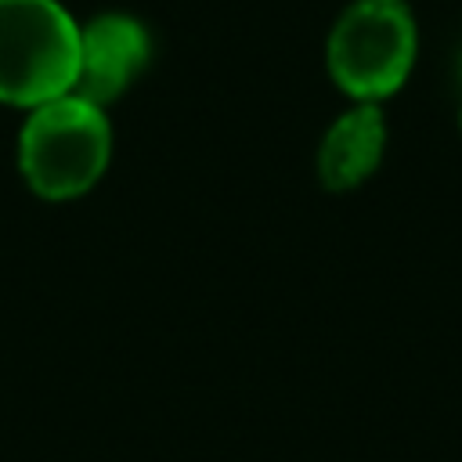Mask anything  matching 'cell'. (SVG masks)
Wrapping results in <instances>:
<instances>
[{
    "mask_svg": "<svg viewBox=\"0 0 462 462\" xmlns=\"http://www.w3.org/2000/svg\"><path fill=\"white\" fill-rule=\"evenodd\" d=\"M79 25L58 0H0V101L36 108L72 94Z\"/></svg>",
    "mask_w": 462,
    "mask_h": 462,
    "instance_id": "cell-3",
    "label": "cell"
},
{
    "mask_svg": "<svg viewBox=\"0 0 462 462\" xmlns=\"http://www.w3.org/2000/svg\"><path fill=\"white\" fill-rule=\"evenodd\" d=\"M18 173L43 202H72L97 188L112 162V123L101 105L61 94L29 108L18 130Z\"/></svg>",
    "mask_w": 462,
    "mask_h": 462,
    "instance_id": "cell-1",
    "label": "cell"
},
{
    "mask_svg": "<svg viewBox=\"0 0 462 462\" xmlns=\"http://www.w3.org/2000/svg\"><path fill=\"white\" fill-rule=\"evenodd\" d=\"M458 123H462V112H458Z\"/></svg>",
    "mask_w": 462,
    "mask_h": 462,
    "instance_id": "cell-6",
    "label": "cell"
},
{
    "mask_svg": "<svg viewBox=\"0 0 462 462\" xmlns=\"http://www.w3.org/2000/svg\"><path fill=\"white\" fill-rule=\"evenodd\" d=\"M419 54V25L404 0H354L332 25L325 65L350 101L393 97Z\"/></svg>",
    "mask_w": 462,
    "mask_h": 462,
    "instance_id": "cell-2",
    "label": "cell"
},
{
    "mask_svg": "<svg viewBox=\"0 0 462 462\" xmlns=\"http://www.w3.org/2000/svg\"><path fill=\"white\" fill-rule=\"evenodd\" d=\"M386 155V116L379 105L354 101L346 112H339L328 130L318 141V180L325 191H354L365 180L375 177Z\"/></svg>",
    "mask_w": 462,
    "mask_h": 462,
    "instance_id": "cell-5",
    "label": "cell"
},
{
    "mask_svg": "<svg viewBox=\"0 0 462 462\" xmlns=\"http://www.w3.org/2000/svg\"><path fill=\"white\" fill-rule=\"evenodd\" d=\"M148 51H152L148 29L137 18L116 11L90 18L87 25H79V69L72 94L101 108L112 105L144 72Z\"/></svg>",
    "mask_w": 462,
    "mask_h": 462,
    "instance_id": "cell-4",
    "label": "cell"
}]
</instances>
